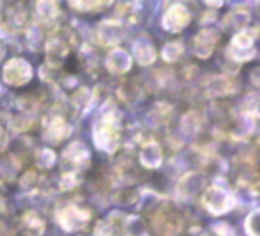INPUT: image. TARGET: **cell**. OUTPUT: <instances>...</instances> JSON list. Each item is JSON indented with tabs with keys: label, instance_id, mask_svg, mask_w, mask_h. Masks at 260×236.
<instances>
[{
	"label": "cell",
	"instance_id": "obj_1",
	"mask_svg": "<svg viewBox=\"0 0 260 236\" xmlns=\"http://www.w3.org/2000/svg\"><path fill=\"white\" fill-rule=\"evenodd\" d=\"M152 224L162 236H173L180 229V215L177 208L171 204H162L159 210L153 213Z\"/></svg>",
	"mask_w": 260,
	"mask_h": 236
},
{
	"label": "cell",
	"instance_id": "obj_2",
	"mask_svg": "<svg viewBox=\"0 0 260 236\" xmlns=\"http://www.w3.org/2000/svg\"><path fill=\"white\" fill-rule=\"evenodd\" d=\"M203 203H205L207 210H210L212 213H223V211H226L228 208H230V199H228V195L216 188L209 190V192L205 193Z\"/></svg>",
	"mask_w": 260,
	"mask_h": 236
},
{
	"label": "cell",
	"instance_id": "obj_3",
	"mask_svg": "<svg viewBox=\"0 0 260 236\" xmlns=\"http://www.w3.org/2000/svg\"><path fill=\"white\" fill-rule=\"evenodd\" d=\"M80 213H84V211H80L79 208H75V206H70L59 215V220L68 229H75V225L82 224V222H86L87 218H89V213H86V215H80Z\"/></svg>",
	"mask_w": 260,
	"mask_h": 236
},
{
	"label": "cell",
	"instance_id": "obj_4",
	"mask_svg": "<svg viewBox=\"0 0 260 236\" xmlns=\"http://www.w3.org/2000/svg\"><path fill=\"white\" fill-rule=\"evenodd\" d=\"M23 231L29 236H40L41 232L45 231V222L41 217L34 213H29L25 218H23Z\"/></svg>",
	"mask_w": 260,
	"mask_h": 236
},
{
	"label": "cell",
	"instance_id": "obj_5",
	"mask_svg": "<svg viewBox=\"0 0 260 236\" xmlns=\"http://www.w3.org/2000/svg\"><path fill=\"white\" fill-rule=\"evenodd\" d=\"M256 220H258V213H253L251 217L248 218V231L251 232V236H258V227H256Z\"/></svg>",
	"mask_w": 260,
	"mask_h": 236
}]
</instances>
